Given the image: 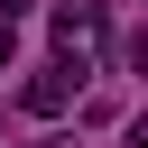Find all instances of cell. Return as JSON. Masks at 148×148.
I'll use <instances>...</instances> for the list:
<instances>
[{
    "label": "cell",
    "mask_w": 148,
    "mask_h": 148,
    "mask_svg": "<svg viewBox=\"0 0 148 148\" xmlns=\"http://www.w3.org/2000/svg\"><path fill=\"white\" fill-rule=\"evenodd\" d=\"M9 46H18V28H9V9H0V56H9Z\"/></svg>",
    "instance_id": "3"
},
{
    "label": "cell",
    "mask_w": 148,
    "mask_h": 148,
    "mask_svg": "<svg viewBox=\"0 0 148 148\" xmlns=\"http://www.w3.org/2000/svg\"><path fill=\"white\" fill-rule=\"evenodd\" d=\"M18 102H28L37 120H56V111L74 102V65H56V74H28V92H18Z\"/></svg>",
    "instance_id": "1"
},
{
    "label": "cell",
    "mask_w": 148,
    "mask_h": 148,
    "mask_svg": "<svg viewBox=\"0 0 148 148\" xmlns=\"http://www.w3.org/2000/svg\"><path fill=\"white\" fill-rule=\"evenodd\" d=\"M130 148H148V111H139V120H130Z\"/></svg>",
    "instance_id": "4"
},
{
    "label": "cell",
    "mask_w": 148,
    "mask_h": 148,
    "mask_svg": "<svg viewBox=\"0 0 148 148\" xmlns=\"http://www.w3.org/2000/svg\"><path fill=\"white\" fill-rule=\"evenodd\" d=\"M130 74H148V28H139V37H130Z\"/></svg>",
    "instance_id": "2"
}]
</instances>
